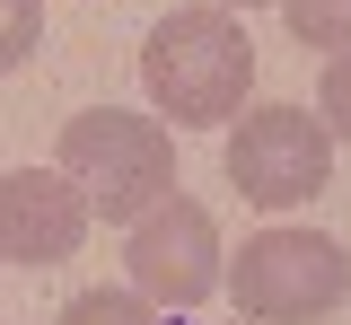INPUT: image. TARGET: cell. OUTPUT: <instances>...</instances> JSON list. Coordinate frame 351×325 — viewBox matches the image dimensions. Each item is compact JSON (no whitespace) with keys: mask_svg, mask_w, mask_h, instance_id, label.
Masks as SVG:
<instances>
[{"mask_svg":"<svg viewBox=\"0 0 351 325\" xmlns=\"http://www.w3.org/2000/svg\"><path fill=\"white\" fill-rule=\"evenodd\" d=\"M141 80H149V106L176 115V132H211L246 106V80H255V45L228 9H167L141 45Z\"/></svg>","mask_w":351,"mask_h":325,"instance_id":"obj_1","label":"cell"},{"mask_svg":"<svg viewBox=\"0 0 351 325\" xmlns=\"http://www.w3.org/2000/svg\"><path fill=\"white\" fill-rule=\"evenodd\" d=\"M62 176L88 193L97 220H149L176 193V141H167V123H149V115L88 106V115L62 123Z\"/></svg>","mask_w":351,"mask_h":325,"instance_id":"obj_2","label":"cell"},{"mask_svg":"<svg viewBox=\"0 0 351 325\" xmlns=\"http://www.w3.org/2000/svg\"><path fill=\"white\" fill-rule=\"evenodd\" d=\"M343 290H351V255L316 229H263L228 264V299L255 325H307L325 308H343Z\"/></svg>","mask_w":351,"mask_h":325,"instance_id":"obj_3","label":"cell"},{"mask_svg":"<svg viewBox=\"0 0 351 325\" xmlns=\"http://www.w3.org/2000/svg\"><path fill=\"white\" fill-rule=\"evenodd\" d=\"M325 176H334V132L307 106H255L228 132V185L246 193V202H263V211L307 202Z\"/></svg>","mask_w":351,"mask_h":325,"instance_id":"obj_4","label":"cell"},{"mask_svg":"<svg viewBox=\"0 0 351 325\" xmlns=\"http://www.w3.org/2000/svg\"><path fill=\"white\" fill-rule=\"evenodd\" d=\"M132 281H141V299H158V308H202L219 281V220L193 202V193H167L149 220H132V246H123Z\"/></svg>","mask_w":351,"mask_h":325,"instance_id":"obj_5","label":"cell"},{"mask_svg":"<svg viewBox=\"0 0 351 325\" xmlns=\"http://www.w3.org/2000/svg\"><path fill=\"white\" fill-rule=\"evenodd\" d=\"M88 193L62 167H18L0 176V255L9 264H71L88 237Z\"/></svg>","mask_w":351,"mask_h":325,"instance_id":"obj_6","label":"cell"},{"mask_svg":"<svg viewBox=\"0 0 351 325\" xmlns=\"http://www.w3.org/2000/svg\"><path fill=\"white\" fill-rule=\"evenodd\" d=\"M62 325H158V317H149L141 290H80V299L62 308Z\"/></svg>","mask_w":351,"mask_h":325,"instance_id":"obj_7","label":"cell"},{"mask_svg":"<svg viewBox=\"0 0 351 325\" xmlns=\"http://www.w3.org/2000/svg\"><path fill=\"white\" fill-rule=\"evenodd\" d=\"M299 45H351V0H281Z\"/></svg>","mask_w":351,"mask_h":325,"instance_id":"obj_8","label":"cell"},{"mask_svg":"<svg viewBox=\"0 0 351 325\" xmlns=\"http://www.w3.org/2000/svg\"><path fill=\"white\" fill-rule=\"evenodd\" d=\"M44 36V0H0V71H18Z\"/></svg>","mask_w":351,"mask_h":325,"instance_id":"obj_9","label":"cell"},{"mask_svg":"<svg viewBox=\"0 0 351 325\" xmlns=\"http://www.w3.org/2000/svg\"><path fill=\"white\" fill-rule=\"evenodd\" d=\"M316 106H325V132L351 141V45L325 62V80H316Z\"/></svg>","mask_w":351,"mask_h":325,"instance_id":"obj_10","label":"cell"},{"mask_svg":"<svg viewBox=\"0 0 351 325\" xmlns=\"http://www.w3.org/2000/svg\"><path fill=\"white\" fill-rule=\"evenodd\" d=\"M219 9H263V0H219Z\"/></svg>","mask_w":351,"mask_h":325,"instance_id":"obj_11","label":"cell"}]
</instances>
